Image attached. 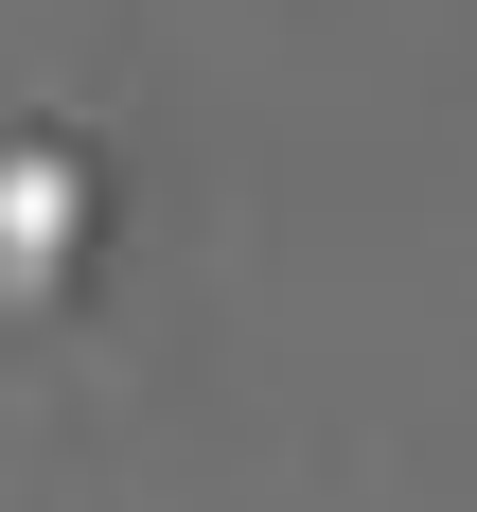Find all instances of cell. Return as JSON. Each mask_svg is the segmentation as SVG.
I'll return each mask as SVG.
<instances>
[{
	"label": "cell",
	"mask_w": 477,
	"mask_h": 512,
	"mask_svg": "<svg viewBox=\"0 0 477 512\" xmlns=\"http://www.w3.org/2000/svg\"><path fill=\"white\" fill-rule=\"evenodd\" d=\"M71 230H89V177L36 142L18 177H0V248H18V283H71Z\"/></svg>",
	"instance_id": "6da1fadb"
}]
</instances>
